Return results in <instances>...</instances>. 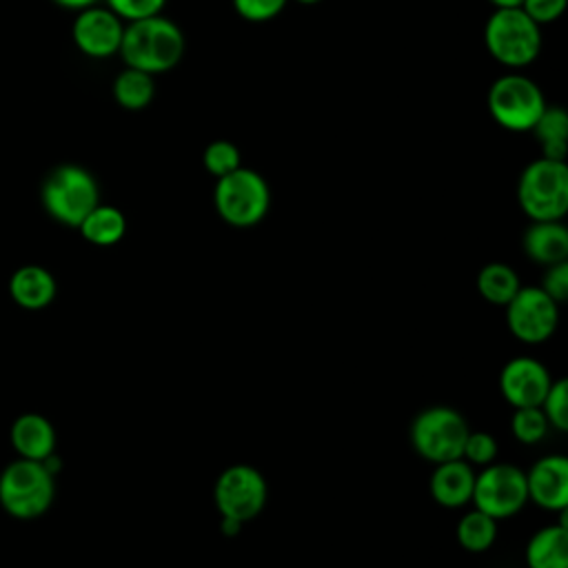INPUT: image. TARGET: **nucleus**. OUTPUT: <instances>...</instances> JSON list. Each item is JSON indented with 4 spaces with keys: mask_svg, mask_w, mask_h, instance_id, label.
<instances>
[{
    "mask_svg": "<svg viewBox=\"0 0 568 568\" xmlns=\"http://www.w3.org/2000/svg\"><path fill=\"white\" fill-rule=\"evenodd\" d=\"M475 484V470L466 459H450L435 464L428 481V490L435 504L442 508H462L470 504Z\"/></svg>",
    "mask_w": 568,
    "mask_h": 568,
    "instance_id": "15",
    "label": "nucleus"
},
{
    "mask_svg": "<svg viewBox=\"0 0 568 568\" xmlns=\"http://www.w3.org/2000/svg\"><path fill=\"white\" fill-rule=\"evenodd\" d=\"M457 544L468 552H486L497 539V519L473 508L462 515L455 528Z\"/></svg>",
    "mask_w": 568,
    "mask_h": 568,
    "instance_id": "24",
    "label": "nucleus"
},
{
    "mask_svg": "<svg viewBox=\"0 0 568 568\" xmlns=\"http://www.w3.org/2000/svg\"><path fill=\"white\" fill-rule=\"evenodd\" d=\"M550 382L548 368L530 355H517L499 371V393L513 408L539 406Z\"/></svg>",
    "mask_w": 568,
    "mask_h": 568,
    "instance_id": "13",
    "label": "nucleus"
},
{
    "mask_svg": "<svg viewBox=\"0 0 568 568\" xmlns=\"http://www.w3.org/2000/svg\"><path fill=\"white\" fill-rule=\"evenodd\" d=\"M42 204L55 222L78 229L87 213L100 204L98 182L78 164H60L42 184Z\"/></svg>",
    "mask_w": 568,
    "mask_h": 568,
    "instance_id": "7",
    "label": "nucleus"
},
{
    "mask_svg": "<svg viewBox=\"0 0 568 568\" xmlns=\"http://www.w3.org/2000/svg\"><path fill=\"white\" fill-rule=\"evenodd\" d=\"M506 308V326L524 344L546 342L559 324V304L539 286H519Z\"/></svg>",
    "mask_w": 568,
    "mask_h": 568,
    "instance_id": "11",
    "label": "nucleus"
},
{
    "mask_svg": "<svg viewBox=\"0 0 568 568\" xmlns=\"http://www.w3.org/2000/svg\"><path fill=\"white\" fill-rule=\"evenodd\" d=\"M9 439L18 457L47 462L55 450V428L40 413H22L13 419Z\"/></svg>",
    "mask_w": 568,
    "mask_h": 568,
    "instance_id": "16",
    "label": "nucleus"
},
{
    "mask_svg": "<svg viewBox=\"0 0 568 568\" xmlns=\"http://www.w3.org/2000/svg\"><path fill=\"white\" fill-rule=\"evenodd\" d=\"M566 7H568V0H524L519 9H524L526 16L541 27L561 18Z\"/></svg>",
    "mask_w": 568,
    "mask_h": 568,
    "instance_id": "32",
    "label": "nucleus"
},
{
    "mask_svg": "<svg viewBox=\"0 0 568 568\" xmlns=\"http://www.w3.org/2000/svg\"><path fill=\"white\" fill-rule=\"evenodd\" d=\"M550 426L548 419L544 417L539 406H526V408H515L510 417V433L515 435L517 442L521 444H539L546 439Z\"/></svg>",
    "mask_w": 568,
    "mask_h": 568,
    "instance_id": "25",
    "label": "nucleus"
},
{
    "mask_svg": "<svg viewBox=\"0 0 568 568\" xmlns=\"http://www.w3.org/2000/svg\"><path fill=\"white\" fill-rule=\"evenodd\" d=\"M528 260L550 266L568 260V229L561 220L532 222L521 240Z\"/></svg>",
    "mask_w": 568,
    "mask_h": 568,
    "instance_id": "17",
    "label": "nucleus"
},
{
    "mask_svg": "<svg viewBox=\"0 0 568 568\" xmlns=\"http://www.w3.org/2000/svg\"><path fill=\"white\" fill-rule=\"evenodd\" d=\"M78 231L89 244L95 246H113L126 233V217L118 206L95 204L87 217L80 222Z\"/></svg>",
    "mask_w": 568,
    "mask_h": 568,
    "instance_id": "21",
    "label": "nucleus"
},
{
    "mask_svg": "<svg viewBox=\"0 0 568 568\" xmlns=\"http://www.w3.org/2000/svg\"><path fill=\"white\" fill-rule=\"evenodd\" d=\"M550 300H555L557 304L568 300V260L559 262V264H550L546 266L541 286H539Z\"/></svg>",
    "mask_w": 568,
    "mask_h": 568,
    "instance_id": "31",
    "label": "nucleus"
},
{
    "mask_svg": "<svg viewBox=\"0 0 568 568\" xmlns=\"http://www.w3.org/2000/svg\"><path fill=\"white\" fill-rule=\"evenodd\" d=\"M488 53L504 67H528L541 49V29L524 9H495L484 27Z\"/></svg>",
    "mask_w": 568,
    "mask_h": 568,
    "instance_id": "5",
    "label": "nucleus"
},
{
    "mask_svg": "<svg viewBox=\"0 0 568 568\" xmlns=\"http://www.w3.org/2000/svg\"><path fill=\"white\" fill-rule=\"evenodd\" d=\"M213 204L226 224L248 229L266 217L271 206V189L264 175L253 169L237 166L235 171L215 178Z\"/></svg>",
    "mask_w": 568,
    "mask_h": 568,
    "instance_id": "2",
    "label": "nucleus"
},
{
    "mask_svg": "<svg viewBox=\"0 0 568 568\" xmlns=\"http://www.w3.org/2000/svg\"><path fill=\"white\" fill-rule=\"evenodd\" d=\"M202 164L213 178H222L242 166L240 149L231 140H213L204 149Z\"/></svg>",
    "mask_w": 568,
    "mask_h": 568,
    "instance_id": "27",
    "label": "nucleus"
},
{
    "mask_svg": "<svg viewBox=\"0 0 568 568\" xmlns=\"http://www.w3.org/2000/svg\"><path fill=\"white\" fill-rule=\"evenodd\" d=\"M118 53L124 60V67L146 71L151 75L166 73L184 55V33L162 13L124 22Z\"/></svg>",
    "mask_w": 568,
    "mask_h": 568,
    "instance_id": "1",
    "label": "nucleus"
},
{
    "mask_svg": "<svg viewBox=\"0 0 568 568\" xmlns=\"http://www.w3.org/2000/svg\"><path fill=\"white\" fill-rule=\"evenodd\" d=\"M539 408L548 419L550 428L559 433L568 430V382L564 377L550 382Z\"/></svg>",
    "mask_w": 568,
    "mask_h": 568,
    "instance_id": "26",
    "label": "nucleus"
},
{
    "mask_svg": "<svg viewBox=\"0 0 568 568\" xmlns=\"http://www.w3.org/2000/svg\"><path fill=\"white\" fill-rule=\"evenodd\" d=\"M53 497L55 481L44 462L18 457L0 475V506L16 519L44 515Z\"/></svg>",
    "mask_w": 568,
    "mask_h": 568,
    "instance_id": "4",
    "label": "nucleus"
},
{
    "mask_svg": "<svg viewBox=\"0 0 568 568\" xmlns=\"http://www.w3.org/2000/svg\"><path fill=\"white\" fill-rule=\"evenodd\" d=\"M497 439L486 433V430H468L466 442H464V450H462V459H466L470 466H488L495 462L497 457Z\"/></svg>",
    "mask_w": 568,
    "mask_h": 568,
    "instance_id": "28",
    "label": "nucleus"
},
{
    "mask_svg": "<svg viewBox=\"0 0 568 568\" xmlns=\"http://www.w3.org/2000/svg\"><path fill=\"white\" fill-rule=\"evenodd\" d=\"M55 4L64 7V9H73V11H82L87 7H93L98 4V0H53Z\"/></svg>",
    "mask_w": 568,
    "mask_h": 568,
    "instance_id": "33",
    "label": "nucleus"
},
{
    "mask_svg": "<svg viewBox=\"0 0 568 568\" xmlns=\"http://www.w3.org/2000/svg\"><path fill=\"white\" fill-rule=\"evenodd\" d=\"M488 113L506 131H532L546 98L535 80L524 73H504L488 89Z\"/></svg>",
    "mask_w": 568,
    "mask_h": 568,
    "instance_id": "8",
    "label": "nucleus"
},
{
    "mask_svg": "<svg viewBox=\"0 0 568 568\" xmlns=\"http://www.w3.org/2000/svg\"><path fill=\"white\" fill-rule=\"evenodd\" d=\"M468 430L470 426L459 410L450 406H430L413 417L408 439L422 459L442 464L462 457Z\"/></svg>",
    "mask_w": 568,
    "mask_h": 568,
    "instance_id": "6",
    "label": "nucleus"
},
{
    "mask_svg": "<svg viewBox=\"0 0 568 568\" xmlns=\"http://www.w3.org/2000/svg\"><path fill=\"white\" fill-rule=\"evenodd\" d=\"M240 18L248 22H268L277 18L288 0H231Z\"/></svg>",
    "mask_w": 568,
    "mask_h": 568,
    "instance_id": "30",
    "label": "nucleus"
},
{
    "mask_svg": "<svg viewBox=\"0 0 568 568\" xmlns=\"http://www.w3.org/2000/svg\"><path fill=\"white\" fill-rule=\"evenodd\" d=\"M519 286L517 271L504 262H490L477 273V293L497 306H506Z\"/></svg>",
    "mask_w": 568,
    "mask_h": 568,
    "instance_id": "23",
    "label": "nucleus"
},
{
    "mask_svg": "<svg viewBox=\"0 0 568 568\" xmlns=\"http://www.w3.org/2000/svg\"><path fill=\"white\" fill-rule=\"evenodd\" d=\"M213 499L220 517L246 524L264 510L268 499V484L255 466L231 464L217 475Z\"/></svg>",
    "mask_w": 568,
    "mask_h": 568,
    "instance_id": "10",
    "label": "nucleus"
},
{
    "mask_svg": "<svg viewBox=\"0 0 568 568\" xmlns=\"http://www.w3.org/2000/svg\"><path fill=\"white\" fill-rule=\"evenodd\" d=\"M517 202L532 222L564 220L568 213V166L566 162L539 158L519 175Z\"/></svg>",
    "mask_w": 568,
    "mask_h": 568,
    "instance_id": "3",
    "label": "nucleus"
},
{
    "mask_svg": "<svg viewBox=\"0 0 568 568\" xmlns=\"http://www.w3.org/2000/svg\"><path fill=\"white\" fill-rule=\"evenodd\" d=\"M166 0H106V7L122 20L133 22L162 13Z\"/></svg>",
    "mask_w": 568,
    "mask_h": 568,
    "instance_id": "29",
    "label": "nucleus"
},
{
    "mask_svg": "<svg viewBox=\"0 0 568 568\" xmlns=\"http://www.w3.org/2000/svg\"><path fill=\"white\" fill-rule=\"evenodd\" d=\"M495 9H517L524 0H488Z\"/></svg>",
    "mask_w": 568,
    "mask_h": 568,
    "instance_id": "35",
    "label": "nucleus"
},
{
    "mask_svg": "<svg viewBox=\"0 0 568 568\" xmlns=\"http://www.w3.org/2000/svg\"><path fill=\"white\" fill-rule=\"evenodd\" d=\"M524 475L528 501L550 513L568 508V459L564 455L539 457Z\"/></svg>",
    "mask_w": 568,
    "mask_h": 568,
    "instance_id": "14",
    "label": "nucleus"
},
{
    "mask_svg": "<svg viewBox=\"0 0 568 568\" xmlns=\"http://www.w3.org/2000/svg\"><path fill=\"white\" fill-rule=\"evenodd\" d=\"M295 2H300V4H317L322 0H295Z\"/></svg>",
    "mask_w": 568,
    "mask_h": 568,
    "instance_id": "36",
    "label": "nucleus"
},
{
    "mask_svg": "<svg viewBox=\"0 0 568 568\" xmlns=\"http://www.w3.org/2000/svg\"><path fill=\"white\" fill-rule=\"evenodd\" d=\"M532 133L541 144V158L566 162L568 153V113L559 104H546L539 113Z\"/></svg>",
    "mask_w": 568,
    "mask_h": 568,
    "instance_id": "20",
    "label": "nucleus"
},
{
    "mask_svg": "<svg viewBox=\"0 0 568 568\" xmlns=\"http://www.w3.org/2000/svg\"><path fill=\"white\" fill-rule=\"evenodd\" d=\"M124 22L109 7H87L78 13L71 27L75 47L89 58H111L122 42Z\"/></svg>",
    "mask_w": 568,
    "mask_h": 568,
    "instance_id": "12",
    "label": "nucleus"
},
{
    "mask_svg": "<svg viewBox=\"0 0 568 568\" xmlns=\"http://www.w3.org/2000/svg\"><path fill=\"white\" fill-rule=\"evenodd\" d=\"M524 559L528 568H568V526L566 513L557 524L539 528L530 535Z\"/></svg>",
    "mask_w": 568,
    "mask_h": 568,
    "instance_id": "18",
    "label": "nucleus"
},
{
    "mask_svg": "<svg viewBox=\"0 0 568 568\" xmlns=\"http://www.w3.org/2000/svg\"><path fill=\"white\" fill-rule=\"evenodd\" d=\"M220 528H222V532H224L226 537H235V535L240 532V528H242V521H235V519L222 517V519H220Z\"/></svg>",
    "mask_w": 568,
    "mask_h": 568,
    "instance_id": "34",
    "label": "nucleus"
},
{
    "mask_svg": "<svg viewBox=\"0 0 568 568\" xmlns=\"http://www.w3.org/2000/svg\"><path fill=\"white\" fill-rule=\"evenodd\" d=\"M55 277L38 264L20 266L9 280L11 300L27 311H40L49 306L55 297Z\"/></svg>",
    "mask_w": 568,
    "mask_h": 568,
    "instance_id": "19",
    "label": "nucleus"
},
{
    "mask_svg": "<svg viewBox=\"0 0 568 568\" xmlns=\"http://www.w3.org/2000/svg\"><path fill=\"white\" fill-rule=\"evenodd\" d=\"M155 82L153 75L140 69L124 67L113 80V98L126 111H142L153 102Z\"/></svg>",
    "mask_w": 568,
    "mask_h": 568,
    "instance_id": "22",
    "label": "nucleus"
},
{
    "mask_svg": "<svg viewBox=\"0 0 568 568\" xmlns=\"http://www.w3.org/2000/svg\"><path fill=\"white\" fill-rule=\"evenodd\" d=\"M528 501L526 475L519 466L493 462L475 473L470 504L490 515L493 519H506L517 515Z\"/></svg>",
    "mask_w": 568,
    "mask_h": 568,
    "instance_id": "9",
    "label": "nucleus"
}]
</instances>
